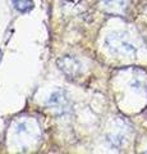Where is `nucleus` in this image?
<instances>
[{"instance_id": "nucleus-1", "label": "nucleus", "mask_w": 147, "mask_h": 154, "mask_svg": "<svg viewBox=\"0 0 147 154\" xmlns=\"http://www.w3.org/2000/svg\"><path fill=\"white\" fill-rule=\"evenodd\" d=\"M14 8L21 13H27L34 8V3L32 0H13Z\"/></svg>"}]
</instances>
